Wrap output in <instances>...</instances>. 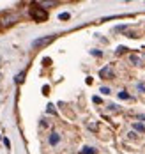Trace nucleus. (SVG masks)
Here are the masks:
<instances>
[{"instance_id":"nucleus-1","label":"nucleus","mask_w":145,"mask_h":154,"mask_svg":"<svg viewBox=\"0 0 145 154\" xmlns=\"http://www.w3.org/2000/svg\"><path fill=\"white\" fill-rule=\"evenodd\" d=\"M18 21V14L14 13H4L0 14V27H11Z\"/></svg>"},{"instance_id":"nucleus-2","label":"nucleus","mask_w":145,"mask_h":154,"mask_svg":"<svg viewBox=\"0 0 145 154\" xmlns=\"http://www.w3.org/2000/svg\"><path fill=\"white\" fill-rule=\"evenodd\" d=\"M30 16H32L35 21H46L48 20V13L43 7H32L30 9Z\"/></svg>"},{"instance_id":"nucleus-3","label":"nucleus","mask_w":145,"mask_h":154,"mask_svg":"<svg viewBox=\"0 0 145 154\" xmlns=\"http://www.w3.org/2000/svg\"><path fill=\"white\" fill-rule=\"evenodd\" d=\"M55 39V35H44V37H39V39H35L32 43L34 48H43V46H48L50 43Z\"/></svg>"},{"instance_id":"nucleus-4","label":"nucleus","mask_w":145,"mask_h":154,"mask_svg":"<svg viewBox=\"0 0 145 154\" xmlns=\"http://www.w3.org/2000/svg\"><path fill=\"white\" fill-rule=\"evenodd\" d=\"M99 76H101V78H113V69L110 67V66L103 67V69L99 71Z\"/></svg>"},{"instance_id":"nucleus-5","label":"nucleus","mask_w":145,"mask_h":154,"mask_svg":"<svg viewBox=\"0 0 145 154\" xmlns=\"http://www.w3.org/2000/svg\"><path fill=\"white\" fill-rule=\"evenodd\" d=\"M59 140H60L59 133H51V135H50V143H51V145H57V143H59Z\"/></svg>"},{"instance_id":"nucleus-6","label":"nucleus","mask_w":145,"mask_h":154,"mask_svg":"<svg viewBox=\"0 0 145 154\" xmlns=\"http://www.w3.org/2000/svg\"><path fill=\"white\" fill-rule=\"evenodd\" d=\"M80 154H96V149L94 147H83V151Z\"/></svg>"},{"instance_id":"nucleus-7","label":"nucleus","mask_w":145,"mask_h":154,"mask_svg":"<svg viewBox=\"0 0 145 154\" xmlns=\"http://www.w3.org/2000/svg\"><path fill=\"white\" fill-rule=\"evenodd\" d=\"M134 129H136V131H140V133H143L145 126H143V124H140V122H134Z\"/></svg>"},{"instance_id":"nucleus-8","label":"nucleus","mask_w":145,"mask_h":154,"mask_svg":"<svg viewBox=\"0 0 145 154\" xmlns=\"http://www.w3.org/2000/svg\"><path fill=\"white\" fill-rule=\"evenodd\" d=\"M119 97H120V99H129V94L126 92V91H120V92H119Z\"/></svg>"},{"instance_id":"nucleus-9","label":"nucleus","mask_w":145,"mask_h":154,"mask_svg":"<svg viewBox=\"0 0 145 154\" xmlns=\"http://www.w3.org/2000/svg\"><path fill=\"white\" fill-rule=\"evenodd\" d=\"M129 60L133 62V64H140V59H138L136 55H131V57H129Z\"/></svg>"},{"instance_id":"nucleus-10","label":"nucleus","mask_w":145,"mask_h":154,"mask_svg":"<svg viewBox=\"0 0 145 154\" xmlns=\"http://www.w3.org/2000/svg\"><path fill=\"white\" fill-rule=\"evenodd\" d=\"M136 89H138L140 92H145V83H143V82H140V83L136 85Z\"/></svg>"},{"instance_id":"nucleus-11","label":"nucleus","mask_w":145,"mask_h":154,"mask_svg":"<svg viewBox=\"0 0 145 154\" xmlns=\"http://www.w3.org/2000/svg\"><path fill=\"white\" fill-rule=\"evenodd\" d=\"M39 5H57V2H39Z\"/></svg>"},{"instance_id":"nucleus-12","label":"nucleus","mask_w":145,"mask_h":154,"mask_svg":"<svg viewBox=\"0 0 145 154\" xmlns=\"http://www.w3.org/2000/svg\"><path fill=\"white\" fill-rule=\"evenodd\" d=\"M46 112H48V113H55V108H53V105H48Z\"/></svg>"},{"instance_id":"nucleus-13","label":"nucleus","mask_w":145,"mask_h":154,"mask_svg":"<svg viewBox=\"0 0 145 154\" xmlns=\"http://www.w3.org/2000/svg\"><path fill=\"white\" fill-rule=\"evenodd\" d=\"M126 50H128L126 46H119V48H117V53H124Z\"/></svg>"},{"instance_id":"nucleus-14","label":"nucleus","mask_w":145,"mask_h":154,"mask_svg":"<svg viewBox=\"0 0 145 154\" xmlns=\"http://www.w3.org/2000/svg\"><path fill=\"white\" fill-rule=\"evenodd\" d=\"M101 92L103 94H110V89H108V87H101Z\"/></svg>"},{"instance_id":"nucleus-15","label":"nucleus","mask_w":145,"mask_h":154,"mask_svg":"<svg viewBox=\"0 0 145 154\" xmlns=\"http://www.w3.org/2000/svg\"><path fill=\"white\" fill-rule=\"evenodd\" d=\"M67 18H69V14H67V13H64V14H60V20H67Z\"/></svg>"}]
</instances>
